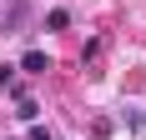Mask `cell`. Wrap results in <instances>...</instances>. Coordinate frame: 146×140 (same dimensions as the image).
<instances>
[{
    "mask_svg": "<svg viewBox=\"0 0 146 140\" xmlns=\"http://www.w3.org/2000/svg\"><path fill=\"white\" fill-rule=\"evenodd\" d=\"M45 25H50V30H66V25H71V15H66V10H50V15H45Z\"/></svg>",
    "mask_w": 146,
    "mask_h": 140,
    "instance_id": "cell-2",
    "label": "cell"
},
{
    "mask_svg": "<svg viewBox=\"0 0 146 140\" xmlns=\"http://www.w3.org/2000/svg\"><path fill=\"white\" fill-rule=\"evenodd\" d=\"M15 115H20V120H35V115H40V105H35V100H20V110H15Z\"/></svg>",
    "mask_w": 146,
    "mask_h": 140,
    "instance_id": "cell-3",
    "label": "cell"
},
{
    "mask_svg": "<svg viewBox=\"0 0 146 140\" xmlns=\"http://www.w3.org/2000/svg\"><path fill=\"white\" fill-rule=\"evenodd\" d=\"M20 70H30V75H45V70H50V55H45V50H25V55H20Z\"/></svg>",
    "mask_w": 146,
    "mask_h": 140,
    "instance_id": "cell-1",
    "label": "cell"
},
{
    "mask_svg": "<svg viewBox=\"0 0 146 140\" xmlns=\"http://www.w3.org/2000/svg\"><path fill=\"white\" fill-rule=\"evenodd\" d=\"M5 85H10V65H0V90H5Z\"/></svg>",
    "mask_w": 146,
    "mask_h": 140,
    "instance_id": "cell-5",
    "label": "cell"
},
{
    "mask_svg": "<svg viewBox=\"0 0 146 140\" xmlns=\"http://www.w3.org/2000/svg\"><path fill=\"white\" fill-rule=\"evenodd\" d=\"M30 140H50V130H45V125H30Z\"/></svg>",
    "mask_w": 146,
    "mask_h": 140,
    "instance_id": "cell-4",
    "label": "cell"
}]
</instances>
